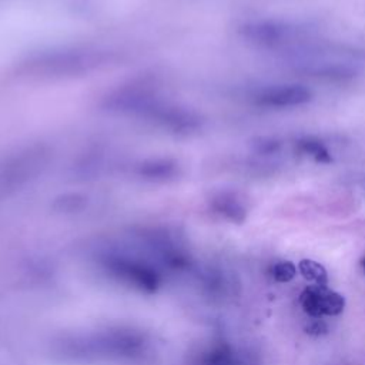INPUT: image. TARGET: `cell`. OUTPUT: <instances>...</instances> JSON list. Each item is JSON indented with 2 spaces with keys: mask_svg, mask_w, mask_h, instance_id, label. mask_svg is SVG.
I'll return each instance as SVG.
<instances>
[{
  "mask_svg": "<svg viewBox=\"0 0 365 365\" xmlns=\"http://www.w3.org/2000/svg\"><path fill=\"white\" fill-rule=\"evenodd\" d=\"M60 352L76 361H137L148 351L144 334L131 328H106L63 339Z\"/></svg>",
  "mask_w": 365,
  "mask_h": 365,
  "instance_id": "obj_1",
  "label": "cell"
},
{
  "mask_svg": "<svg viewBox=\"0 0 365 365\" xmlns=\"http://www.w3.org/2000/svg\"><path fill=\"white\" fill-rule=\"evenodd\" d=\"M100 264L108 277L130 288L153 292L160 284L157 271L141 259H134L124 254L108 252L101 257Z\"/></svg>",
  "mask_w": 365,
  "mask_h": 365,
  "instance_id": "obj_2",
  "label": "cell"
},
{
  "mask_svg": "<svg viewBox=\"0 0 365 365\" xmlns=\"http://www.w3.org/2000/svg\"><path fill=\"white\" fill-rule=\"evenodd\" d=\"M299 304L304 312L314 318L339 315L345 308V299L341 294L329 289L327 285L314 284L301 292Z\"/></svg>",
  "mask_w": 365,
  "mask_h": 365,
  "instance_id": "obj_3",
  "label": "cell"
},
{
  "mask_svg": "<svg viewBox=\"0 0 365 365\" xmlns=\"http://www.w3.org/2000/svg\"><path fill=\"white\" fill-rule=\"evenodd\" d=\"M312 98L309 88L301 84H279L268 86L258 90L254 94L257 106L268 108H285L295 107L308 103Z\"/></svg>",
  "mask_w": 365,
  "mask_h": 365,
  "instance_id": "obj_4",
  "label": "cell"
},
{
  "mask_svg": "<svg viewBox=\"0 0 365 365\" xmlns=\"http://www.w3.org/2000/svg\"><path fill=\"white\" fill-rule=\"evenodd\" d=\"M292 33V29L281 21L265 20L255 21L245 27V36L259 44L264 46H277L284 43Z\"/></svg>",
  "mask_w": 365,
  "mask_h": 365,
  "instance_id": "obj_5",
  "label": "cell"
},
{
  "mask_svg": "<svg viewBox=\"0 0 365 365\" xmlns=\"http://www.w3.org/2000/svg\"><path fill=\"white\" fill-rule=\"evenodd\" d=\"M194 365H254L252 361L241 351L225 345H214L202 351Z\"/></svg>",
  "mask_w": 365,
  "mask_h": 365,
  "instance_id": "obj_6",
  "label": "cell"
},
{
  "mask_svg": "<svg viewBox=\"0 0 365 365\" xmlns=\"http://www.w3.org/2000/svg\"><path fill=\"white\" fill-rule=\"evenodd\" d=\"M295 148L298 153L305 154L311 158H314L317 163L321 164H328L332 161L331 153L328 151V148L322 144V141H319L315 137H302L295 143Z\"/></svg>",
  "mask_w": 365,
  "mask_h": 365,
  "instance_id": "obj_7",
  "label": "cell"
},
{
  "mask_svg": "<svg viewBox=\"0 0 365 365\" xmlns=\"http://www.w3.org/2000/svg\"><path fill=\"white\" fill-rule=\"evenodd\" d=\"M298 269L301 275L312 282L314 285H327L328 284V274L327 269L314 259H301L298 264Z\"/></svg>",
  "mask_w": 365,
  "mask_h": 365,
  "instance_id": "obj_8",
  "label": "cell"
},
{
  "mask_svg": "<svg viewBox=\"0 0 365 365\" xmlns=\"http://www.w3.org/2000/svg\"><path fill=\"white\" fill-rule=\"evenodd\" d=\"M272 277L275 281L278 282H288L291 281L295 274H297V267L289 262V261H281V262H277L274 267H272Z\"/></svg>",
  "mask_w": 365,
  "mask_h": 365,
  "instance_id": "obj_9",
  "label": "cell"
},
{
  "mask_svg": "<svg viewBox=\"0 0 365 365\" xmlns=\"http://www.w3.org/2000/svg\"><path fill=\"white\" fill-rule=\"evenodd\" d=\"M257 150L261 154H274L279 150V143L274 138H262V140H259Z\"/></svg>",
  "mask_w": 365,
  "mask_h": 365,
  "instance_id": "obj_10",
  "label": "cell"
},
{
  "mask_svg": "<svg viewBox=\"0 0 365 365\" xmlns=\"http://www.w3.org/2000/svg\"><path fill=\"white\" fill-rule=\"evenodd\" d=\"M361 265H362V269H364V272H365V257L362 258V261H361Z\"/></svg>",
  "mask_w": 365,
  "mask_h": 365,
  "instance_id": "obj_11",
  "label": "cell"
}]
</instances>
